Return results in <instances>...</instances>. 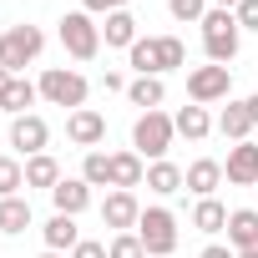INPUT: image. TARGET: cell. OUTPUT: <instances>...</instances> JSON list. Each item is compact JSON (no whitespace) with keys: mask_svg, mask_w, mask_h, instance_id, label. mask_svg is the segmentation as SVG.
<instances>
[{"mask_svg":"<svg viewBox=\"0 0 258 258\" xmlns=\"http://www.w3.org/2000/svg\"><path fill=\"white\" fill-rule=\"evenodd\" d=\"M26 228H31V198H21V192H16V198H0V233L16 238V233H26Z\"/></svg>","mask_w":258,"mask_h":258,"instance_id":"cell-23","label":"cell"},{"mask_svg":"<svg viewBox=\"0 0 258 258\" xmlns=\"http://www.w3.org/2000/svg\"><path fill=\"white\" fill-rule=\"evenodd\" d=\"M66 137H71L76 147H86V152H96V147L106 142V116H101V111H91V106H81V111H71V116H66Z\"/></svg>","mask_w":258,"mask_h":258,"instance_id":"cell-12","label":"cell"},{"mask_svg":"<svg viewBox=\"0 0 258 258\" xmlns=\"http://www.w3.org/2000/svg\"><path fill=\"white\" fill-rule=\"evenodd\" d=\"M101 41L106 46H121V51H132L142 36H137V16L132 11H111L106 16V26H101Z\"/></svg>","mask_w":258,"mask_h":258,"instance_id":"cell-18","label":"cell"},{"mask_svg":"<svg viewBox=\"0 0 258 258\" xmlns=\"http://www.w3.org/2000/svg\"><path fill=\"white\" fill-rule=\"evenodd\" d=\"M46 142H51L46 116L26 111V116H16V121H11V147H16L21 157H41V152H46Z\"/></svg>","mask_w":258,"mask_h":258,"instance_id":"cell-10","label":"cell"},{"mask_svg":"<svg viewBox=\"0 0 258 258\" xmlns=\"http://www.w3.org/2000/svg\"><path fill=\"white\" fill-rule=\"evenodd\" d=\"M192 228H198V233H228V208H223L218 198H198Z\"/></svg>","mask_w":258,"mask_h":258,"instance_id":"cell-25","label":"cell"},{"mask_svg":"<svg viewBox=\"0 0 258 258\" xmlns=\"http://www.w3.org/2000/svg\"><path fill=\"white\" fill-rule=\"evenodd\" d=\"M56 36H61V46H66L71 61H96V51H101V26L86 11H66Z\"/></svg>","mask_w":258,"mask_h":258,"instance_id":"cell-5","label":"cell"},{"mask_svg":"<svg viewBox=\"0 0 258 258\" xmlns=\"http://www.w3.org/2000/svg\"><path fill=\"white\" fill-rule=\"evenodd\" d=\"M36 96H41V86H31L26 76H16V81L6 86V96H0V111H11V116H26V106H36Z\"/></svg>","mask_w":258,"mask_h":258,"instance_id":"cell-26","label":"cell"},{"mask_svg":"<svg viewBox=\"0 0 258 258\" xmlns=\"http://www.w3.org/2000/svg\"><path fill=\"white\" fill-rule=\"evenodd\" d=\"M11 81H16V76H11L6 66H0V96H6V86H11Z\"/></svg>","mask_w":258,"mask_h":258,"instance_id":"cell-37","label":"cell"},{"mask_svg":"<svg viewBox=\"0 0 258 258\" xmlns=\"http://www.w3.org/2000/svg\"><path fill=\"white\" fill-rule=\"evenodd\" d=\"M36 86H41V96H46L51 106H71V111H81V106H86V91H91L86 76L71 71V66H46Z\"/></svg>","mask_w":258,"mask_h":258,"instance_id":"cell-6","label":"cell"},{"mask_svg":"<svg viewBox=\"0 0 258 258\" xmlns=\"http://www.w3.org/2000/svg\"><path fill=\"white\" fill-rule=\"evenodd\" d=\"M41 238H46V248H51V253H71V248L81 243V228H76V218L51 213V223L41 228Z\"/></svg>","mask_w":258,"mask_h":258,"instance_id":"cell-17","label":"cell"},{"mask_svg":"<svg viewBox=\"0 0 258 258\" xmlns=\"http://www.w3.org/2000/svg\"><path fill=\"white\" fill-rule=\"evenodd\" d=\"M51 203H56V213L81 218V213L91 208V182H86V177H61V182L51 187Z\"/></svg>","mask_w":258,"mask_h":258,"instance_id":"cell-13","label":"cell"},{"mask_svg":"<svg viewBox=\"0 0 258 258\" xmlns=\"http://www.w3.org/2000/svg\"><path fill=\"white\" fill-rule=\"evenodd\" d=\"M228 248L233 253L258 248V208H233L228 213Z\"/></svg>","mask_w":258,"mask_h":258,"instance_id":"cell-15","label":"cell"},{"mask_svg":"<svg viewBox=\"0 0 258 258\" xmlns=\"http://www.w3.org/2000/svg\"><path fill=\"white\" fill-rule=\"evenodd\" d=\"M81 177L91 182V187H111V152H86V162H81Z\"/></svg>","mask_w":258,"mask_h":258,"instance_id":"cell-27","label":"cell"},{"mask_svg":"<svg viewBox=\"0 0 258 258\" xmlns=\"http://www.w3.org/2000/svg\"><path fill=\"white\" fill-rule=\"evenodd\" d=\"M132 0H81V11L86 16H111V11H126Z\"/></svg>","mask_w":258,"mask_h":258,"instance_id":"cell-31","label":"cell"},{"mask_svg":"<svg viewBox=\"0 0 258 258\" xmlns=\"http://www.w3.org/2000/svg\"><path fill=\"white\" fill-rule=\"evenodd\" d=\"M218 132H223L228 142H248V132H253L248 101H228V106H223V116H218Z\"/></svg>","mask_w":258,"mask_h":258,"instance_id":"cell-20","label":"cell"},{"mask_svg":"<svg viewBox=\"0 0 258 258\" xmlns=\"http://www.w3.org/2000/svg\"><path fill=\"white\" fill-rule=\"evenodd\" d=\"M198 258H238V253H233V248H228V243H208V248H203V253H198Z\"/></svg>","mask_w":258,"mask_h":258,"instance_id":"cell-35","label":"cell"},{"mask_svg":"<svg viewBox=\"0 0 258 258\" xmlns=\"http://www.w3.org/2000/svg\"><path fill=\"white\" fill-rule=\"evenodd\" d=\"M228 91H233V71L228 66H192L187 71V96H192V106H213V101H228Z\"/></svg>","mask_w":258,"mask_h":258,"instance_id":"cell-8","label":"cell"},{"mask_svg":"<svg viewBox=\"0 0 258 258\" xmlns=\"http://www.w3.org/2000/svg\"><path fill=\"white\" fill-rule=\"evenodd\" d=\"M238 46H243V31H238V16L233 11H208L203 16V56L213 61V66H228L233 56H238Z\"/></svg>","mask_w":258,"mask_h":258,"instance_id":"cell-2","label":"cell"},{"mask_svg":"<svg viewBox=\"0 0 258 258\" xmlns=\"http://www.w3.org/2000/svg\"><path fill=\"white\" fill-rule=\"evenodd\" d=\"M248 101V116H253V126H258V96H243Z\"/></svg>","mask_w":258,"mask_h":258,"instance_id":"cell-36","label":"cell"},{"mask_svg":"<svg viewBox=\"0 0 258 258\" xmlns=\"http://www.w3.org/2000/svg\"><path fill=\"white\" fill-rule=\"evenodd\" d=\"M21 187H26V162L0 157V198H16Z\"/></svg>","mask_w":258,"mask_h":258,"instance_id":"cell-28","label":"cell"},{"mask_svg":"<svg viewBox=\"0 0 258 258\" xmlns=\"http://www.w3.org/2000/svg\"><path fill=\"white\" fill-rule=\"evenodd\" d=\"M142 182H147V162H142L137 152H111V187L132 192V187H142Z\"/></svg>","mask_w":258,"mask_h":258,"instance_id":"cell-16","label":"cell"},{"mask_svg":"<svg viewBox=\"0 0 258 258\" xmlns=\"http://www.w3.org/2000/svg\"><path fill=\"white\" fill-rule=\"evenodd\" d=\"M101 86H106V91H126V86H132V81H126L121 71H106V76H101Z\"/></svg>","mask_w":258,"mask_h":258,"instance_id":"cell-34","label":"cell"},{"mask_svg":"<svg viewBox=\"0 0 258 258\" xmlns=\"http://www.w3.org/2000/svg\"><path fill=\"white\" fill-rule=\"evenodd\" d=\"M137 238H142L147 258H167V253H177V213H172V208H142Z\"/></svg>","mask_w":258,"mask_h":258,"instance_id":"cell-7","label":"cell"},{"mask_svg":"<svg viewBox=\"0 0 258 258\" xmlns=\"http://www.w3.org/2000/svg\"><path fill=\"white\" fill-rule=\"evenodd\" d=\"M182 187H187V192H198V198H213V192L223 187V162L198 157L192 167H182Z\"/></svg>","mask_w":258,"mask_h":258,"instance_id":"cell-14","label":"cell"},{"mask_svg":"<svg viewBox=\"0 0 258 258\" xmlns=\"http://www.w3.org/2000/svg\"><path fill=\"white\" fill-rule=\"evenodd\" d=\"M172 126H177V137H187V142H203V137L213 132V116H208V106H182V111L172 116Z\"/></svg>","mask_w":258,"mask_h":258,"instance_id":"cell-22","label":"cell"},{"mask_svg":"<svg viewBox=\"0 0 258 258\" xmlns=\"http://www.w3.org/2000/svg\"><path fill=\"white\" fill-rule=\"evenodd\" d=\"M41 258H71V253H51V248H46V253H41Z\"/></svg>","mask_w":258,"mask_h":258,"instance_id":"cell-39","label":"cell"},{"mask_svg":"<svg viewBox=\"0 0 258 258\" xmlns=\"http://www.w3.org/2000/svg\"><path fill=\"white\" fill-rule=\"evenodd\" d=\"M238 258H258V248H248V253H238Z\"/></svg>","mask_w":258,"mask_h":258,"instance_id":"cell-40","label":"cell"},{"mask_svg":"<svg viewBox=\"0 0 258 258\" xmlns=\"http://www.w3.org/2000/svg\"><path fill=\"white\" fill-rule=\"evenodd\" d=\"M126 101L142 106V111H162V101H167V81H162V76H137L132 86H126Z\"/></svg>","mask_w":258,"mask_h":258,"instance_id":"cell-19","label":"cell"},{"mask_svg":"<svg viewBox=\"0 0 258 258\" xmlns=\"http://www.w3.org/2000/svg\"><path fill=\"white\" fill-rule=\"evenodd\" d=\"M71 258H106V243H96V238H81V243L71 248Z\"/></svg>","mask_w":258,"mask_h":258,"instance_id":"cell-33","label":"cell"},{"mask_svg":"<svg viewBox=\"0 0 258 258\" xmlns=\"http://www.w3.org/2000/svg\"><path fill=\"white\" fill-rule=\"evenodd\" d=\"M223 177L233 187H258V142H233L228 162H223Z\"/></svg>","mask_w":258,"mask_h":258,"instance_id":"cell-11","label":"cell"},{"mask_svg":"<svg viewBox=\"0 0 258 258\" xmlns=\"http://www.w3.org/2000/svg\"><path fill=\"white\" fill-rule=\"evenodd\" d=\"M126 61H132L137 76H167V71H177L187 61V46L177 36H142L132 51H126Z\"/></svg>","mask_w":258,"mask_h":258,"instance_id":"cell-1","label":"cell"},{"mask_svg":"<svg viewBox=\"0 0 258 258\" xmlns=\"http://www.w3.org/2000/svg\"><path fill=\"white\" fill-rule=\"evenodd\" d=\"M106 258H147V248H142V238H137V233H111Z\"/></svg>","mask_w":258,"mask_h":258,"instance_id":"cell-30","label":"cell"},{"mask_svg":"<svg viewBox=\"0 0 258 258\" xmlns=\"http://www.w3.org/2000/svg\"><path fill=\"white\" fill-rule=\"evenodd\" d=\"M213 6H218V11H238V6H243V0H213Z\"/></svg>","mask_w":258,"mask_h":258,"instance_id":"cell-38","label":"cell"},{"mask_svg":"<svg viewBox=\"0 0 258 258\" xmlns=\"http://www.w3.org/2000/svg\"><path fill=\"white\" fill-rule=\"evenodd\" d=\"M147 192H157V198H172V192H182V167L177 162H152L147 167Z\"/></svg>","mask_w":258,"mask_h":258,"instance_id":"cell-21","label":"cell"},{"mask_svg":"<svg viewBox=\"0 0 258 258\" xmlns=\"http://www.w3.org/2000/svg\"><path fill=\"white\" fill-rule=\"evenodd\" d=\"M61 182V162L51 157V152H41V157H26V187H56Z\"/></svg>","mask_w":258,"mask_h":258,"instance_id":"cell-24","label":"cell"},{"mask_svg":"<svg viewBox=\"0 0 258 258\" xmlns=\"http://www.w3.org/2000/svg\"><path fill=\"white\" fill-rule=\"evenodd\" d=\"M41 51H46V31L41 26H26L21 21V26H11L6 36H0V66H6L11 76H21Z\"/></svg>","mask_w":258,"mask_h":258,"instance_id":"cell-4","label":"cell"},{"mask_svg":"<svg viewBox=\"0 0 258 258\" xmlns=\"http://www.w3.org/2000/svg\"><path fill=\"white\" fill-rule=\"evenodd\" d=\"M233 16H238V31H258V0H243Z\"/></svg>","mask_w":258,"mask_h":258,"instance_id":"cell-32","label":"cell"},{"mask_svg":"<svg viewBox=\"0 0 258 258\" xmlns=\"http://www.w3.org/2000/svg\"><path fill=\"white\" fill-rule=\"evenodd\" d=\"M172 137H177V126H172L167 111H142V116L132 121V152H137V157L162 162V157L172 152Z\"/></svg>","mask_w":258,"mask_h":258,"instance_id":"cell-3","label":"cell"},{"mask_svg":"<svg viewBox=\"0 0 258 258\" xmlns=\"http://www.w3.org/2000/svg\"><path fill=\"white\" fill-rule=\"evenodd\" d=\"M101 223H106L111 233H137V223H142V203H137V192L111 187L106 203H101Z\"/></svg>","mask_w":258,"mask_h":258,"instance_id":"cell-9","label":"cell"},{"mask_svg":"<svg viewBox=\"0 0 258 258\" xmlns=\"http://www.w3.org/2000/svg\"><path fill=\"white\" fill-rule=\"evenodd\" d=\"M167 11H172V21H182V26H203V16L213 11L208 0H167Z\"/></svg>","mask_w":258,"mask_h":258,"instance_id":"cell-29","label":"cell"}]
</instances>
